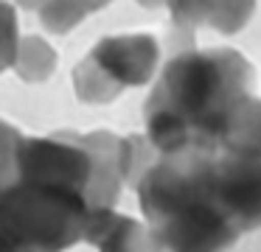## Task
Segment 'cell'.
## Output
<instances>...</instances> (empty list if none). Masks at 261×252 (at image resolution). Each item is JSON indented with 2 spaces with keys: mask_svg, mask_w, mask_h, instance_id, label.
I'll return each mask as SVG.
<instances>
[{
  "mask_svg": "<svg viewBox=\"0 0 261 252\" xmlns=\"http://www.w3.org/2000/svg\"><path fill=\"white\" fill-rule=\"evenodd\" d=\"M14 3H17V6H23V9H31V11H37L42 3H45V0H14Z\"/></svg>",
  "mask_w": 261,
  "mask_h": 252,
  "instance_id": "15",
  "label": "cell"
},
{
  "mask_svg": "<svg viewBox=\"0 0 261 252\" xmlns=\"http://www.w3.org/2000/svg\"><path fill=\"white\" fill-rule=\"evenodd\" d=\"M79 3H82V6H85V9L93 14V11L104 9V6H107V3H113V0H79Z\"/></svg>",
  "mask_w": 261,
  "mask_h": 252,
  "instance_id": "14",
  "label": "cell"
},
{
  "mask_svg": "<svg viewBox=\"0 0 261 252\" xmlns=\"http://www.w3.org/2000/svg\"><path fill=\"white\" fill-rule=\"evenodd\" d=\"M20 45V31H17V11L9 0H0V73L12 70L14 56Z\"/></svg>",
  "mask_w": 261,
  "mask_h": 252,
  "instance_id": "12",
  "label": "cell"
},
{
  "mask_svg": "<svg viewBox=\"0 0 261 252\" xmlns=\"http://www.w3.org/2000/svg\"><path fill=\"white\" fill-rule=\"evenodd\" d=\"M90 199L62 182L14 179L0 193V230L31 252H65L85 238Z\"/></svg>",
  "mask_w": 261,
  "mask_h": 252,
  "instance_id": "3",
  "label": "cell"
},
{
  "mask_svg": "<svg viewBox=\"0 0 261 252\" xmlns=\"http://www.w3.org/2000/svg\"><path fill=\"white\" fill-rule=\"evenodd\" d=\"M57 62L59 56L54 50V45L40 34H29V37H20L12 70L17 73V78L23 84H42L54 76Z\"/></svg>",
  "mask_w": 261,
  "mask_h": 252,
  "instance_id": "6",
  "label": "cell"
},
{
  "mask_svg": "<svg viewBox=\"0 0 261 252\" xmlns=\"http://www.w3.org/2000/svg\"><path fill=\"white\" fill-rule=\"evenodd\" d=\"M0 252H31V249H23L20 244H14L3 230H0Z\"/></svg>",
  "mask_w": 261,
  "mask_h": 252,
  "instance_id": "13",
  "label": "cell"
},
{
  "mask_svg": "<svg viewBox=\"0 0 261 252\" xmlns=\"http://www.w3.org/2000/svg\"><path fill=\"white\" fill-rule=\"evenodd\" d=\"M222 146L236 149V151H247V154H255L261 160V98L255 93L247 95L236 106Z\"/></svg>",
  "mask_w": 261,
  "mask_h": 252,
  "instance_id": "7",
  "label": "cell"
},
{
  "mask_svg": "<svg viewBox=\"0 0 261 252\" xmlns=\"http://www.w3.org/2000/svg\"><path fill=\"white\" fill-rule=\"evenodd\" d=\"M253 11L255 0H216L205 17V25L214 28L222 37H236L253 20Z\"/></svg>",
  "mask_w": 261,
  "mask_h": 252,
  "instance_id": "9",
  "label": "cell"
},
{
  "mask_svg": "<svg viewBox=\"0 0 261 252\" xmlns=\"http://www.w3.org/2000/svg\"><path fill=\"white\" fill-rule=\"evenodd\" d=\"M255 93V70L236 48H191L169 56L143 106L146 137L158 154L219 149L230 118Z\"/></svg>",
  "mask_w": 261,
  "mask_h": 252,
  "instance_id": "1",
  "label": "cell"
},
{
  "mask_svg": "<svg viewBox=\"0 0 261 252\" xmlns=\"http://www.w3.org/2000/svg\"><path fill=\"white\" fill-rule=\"evenodd\" d=\"M87 59L107 76L115 90L146 87L160 73V42L154 34H113L90 48Z\"/></svg>",
  "mask_w": 261,
  "mask_h": 252,
  "instance_id": "4",
  "label": "cell"
},
{
  "mask_svg": "<svg viewBox=\"0 0 261 252\" xmlns=\"http://www.w3.org/2000/svg\"><path fill=\"white\" fill-rule=\"evenodd\" d=\"M135 193L163 252H227L244 235L222 199L214 149L160 154L138 179Z\"/></svg>",
  "mask_w": 261,
  "mask_h": 252,
  "instance_id": "2",
  "label": "cell"
},
{
  "mask_svg": "<svg viewBox=\"0 0 261 252\" xmlns=\"http://www.w3.org/2000/svg\"><path fill=\"white\" fill-rule=\"evenodd\" d=\"M146 9H154V6H166L171 14V22L177 28H197L205 25V17H208L211 6L216 0H138Z\"/></svg>",
  "mask_w": 261,
  "mask_h": 252,
  "instance_id": "10",
  "label": "cell"
},
{
  "mask_svg": "<svg viewBox=\"0 0 261 252\" xmlns=\"http://www.w3.org/2000/svg\"><path fill=\"white\" fill-rule=\"evenodd\" d=\"M23 132L0 118V193L17 179V146Z\"/></svg>",
  "mask_w": 261,
  "mask_h": 252,
  "instance_id": "11",
  "label": "cell"
},
{
  "mask_svg": "<svg viewBox=\"0 0 261 252\" xmlns=\"http://www.w3.org/2000/svg\"><path fill=\"white\" fill-rule=\"evenodd\" d=\"M73 93L82 104L104 106V104H113L121 95V90H115L113 84L107 81V76L85 56V59L73 67Z\"/></svg>",
  "mask_w": 261,
  "mask_h": 252,
  "instance_id": "8",
  "label": "cell"
},
{
  "mask_svg": "<svg viewBox=\"0 0 261 252\" xmlns=\"http://www.w3.org/2000/svg\"><path fill=\"white\" fill-rule=\"evenodd\" d=\"M93 246L98 252H163L154 230L146 221L124 216V213H115Z\"/></svg>",
  "mask_w": 261,
  "mask_h": 252,
  "instance_id": "5",
  "label": "cell"
}]
</instances>
